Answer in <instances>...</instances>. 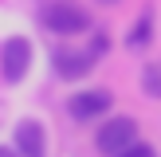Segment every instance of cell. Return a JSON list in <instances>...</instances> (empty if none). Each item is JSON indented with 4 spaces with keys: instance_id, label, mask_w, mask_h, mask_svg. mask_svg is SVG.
Masks as SVG:
<instances>
[{
    "instance_id": "obj_4",
    "label": "cell",
    "mask_w": 161,
    "mask_h": 157,
    "mask_svg": "<svg viewBox=\"0 0 161 157\" xmlns=\"http://www.w3.org/2000/svg\"><path fill=\"white\" fill-rule=\"evenodd\" d=\"M110 106H114V94L102 90V86H94V90H79V94L67 98V114L75 118V122H94V118H102Z\"/></svg>"
},
{
    "instance_id": "obj_10",
    "label": "cell",
    "mask_w": 161,
    "mask_h": 157,
    "mask_svg": "<svg viewBox=\"0 0 161 157\" xmlns=\"http://www.w3.org/2000/svg\"><path fill=\"white\" fill-rule=\"evenodd\" d=\"M0 157H20V149H8V145H0Z\"/></svg>"
},
{
    "instance_id": "obj_8",
    "label": "cell",
    "mask_w": 161,
    "mask_h": 157,
    "mask_svg": "<svg viewBox=\"0 0 161 157\" xmlns=\"http://www.w3.org/2000/svg\"><path fill=\"white\" fill-rule=\"evenodd\" d=\"M142 90L153 94V98H161V67H146L142 71Z\"/></svg>"
},
{
    "instance_id": "obj_2",
    "label": "cell",
    "mask_w": 161,
    "mask_h": 157,
    "mask_svg": "<svg viewBox=\"0 0 161 157\" xmlns=\"http://www.w3.org/2000/svg\"><path fill=\"white\" fill-rule=\"evenodd\" d=\"M134 141H138V122L126 114H114L110 122L98 126V133H94V145H98V153L106 157H118L122 149H130Z\"/></svg>"
},
{
    "instance_id": "obj_5",
    "label": "cell",
    "mask_w": 161,
    "mask_h": 157,
    "mask_svg": "<svg viewBox=\"0 0 161 157\" xmlns=\"http://www.w3.org/2000/svg\"><path fill=\"white\" fill-rule=\"evenodd\" d=\"M16 149H20V157H43L47 153V133L36 118L16 122Z\"/></svg>"
},
{
    "instance_id": "obj_9",
    "label": "cell",
    "mask_w": 161,
    "mask_h": 157,
    "mask_svg": "<svg viewBox=\"0 0 161 157\" xmlns=\"http://www.w3.org/2000/svg\"><path fill=\"white\" fill-rule=\"evenodd\" d=\"M118 157H157V149H153V145H142V141H134V145L122 149Z\"/></svg>"
},
{
    "instance_id": "obj_11",
    "label": "cell",
    "mask_w": 161,
    "mask_h": 157,
    "mask_svg": "<svg viewBox=\"0 0 161 157\" xmlns=\"http://www.w3.org/2000/svg\"><path fill=\"white\" fill-rule=\"evenodd\" d=\"M98 4H118V0H98Z\"/></svg>"
},
{
    "instance_id": "obj_1",
    "label": "cell",
    "mask_w": 161,
    "mask_h": 157,
    "mask_svg": "<svg viewBox=\"0 0 161 157\" xmlns=\"http://www.w3.org/2000/svg\"><path fill=\"white\" fill-rule=\"evenodd\" d=\"M39 20H43V28L55 31V35H79V31L91 28V16H86L75 0H47L43 12H39Z\"/></svg>"
},
{
    "instance_id": "obj_6",
    "label": "cell",
    "mask_w": 161,
    "mask_h": 157,
    "mask_svg": "<svg viewBox=\"0 0 161 157\" xmlns=\"http://www.w3.org/2000/svg\"><path fill=\"white\" fill-rule=\"evenodd\" d=\"M94 59H98L94 51H67V47H59L55 51V75L59 78H83L94 67Z\"/></svg>"
},
{
    "instance_id": "obj_7",
    "label": "cell",
    "mask_w": 161,
    "mask_h": 157,
    "mask_svg": "<svg viewBox=\"0 0 161 157\" xmlns=\"http://www.w3.org/2000/svg\"><path fill=\"white\" fill-rule=\"evenodd\" d=\"M149 35H153V12H142L138 20H134V28H130V35H126V47H130V51H142V47L149 43Z\"/></svg>"
},
{
    "instance_id": "obj_3",
    "label": "cell",
    "mask_w": 161,
    "mask_h": 157,
    "mask_svg": "<svg viewBox=\"0 0 161 157\" xmlns=\"http://www.w3.org/2000/svg\"><path fill=\"white\" fill-rule=\"evenodd\" d=\"M31 67V39L28 35H8L4 51H0V75L4 83H20Z\"/></svg>"
}]
</instances>
